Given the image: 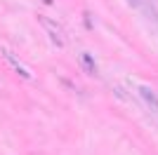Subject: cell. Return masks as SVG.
<instances>
[{
	"label": "cell",
	"mask_w": 158,
	"mask_h": 155,
	"mask_svg": "<svg viewBox=\"0 0 158 155\" xmlns=\"http://www.w3.org/2000/svg\"><path fill=\"white\" fill-rule=\"evenodd\" d=\"M137 92H139V97H142V101H144L151 110L158 113V94H156V92H153L151 87H146V85H139Z\"/></svg>",
	"instance_id": "6da1fadb"
},
{
	"label": "cell",
	"mask_w": 158,
	"mask_h": 155,
	"mask_svg": "<svg viewBox=\"0 0 158 155\" xmlns=\"http://www.w3.org/2000/svg\"><path fill=\"white\" fill-rule=\"evenodd\" d=\"M43 24H45L47 28H50V38L54 40V45H57V47H61V45H64V40L59 38V26L54 24V21H50V19H43Z\"/></svg>",
	"instance_id": "3957f363"
},
{
	"label": "cell",
	"mask_w": 158,
	"mask_h": 155,
	"mask_svg": "<svg viewBox=\"0 0 158 155\" xmlns=\"http://www.w3.org/2000/svg\"><path fill=\"white\" fill-rule=\"evenodd\" d=\"M2 54H5V59H7V61H10V64L14 66V71L19 73L21 78H31V68L21 64V61H19V59H17V57H14V54H12V52H10V50H2Z\"/></svg>",
	"instance_id": "7a4b0ae2"
},
{
	"label": "cell",
	"mask_w": 158,
	"mask_h": 155,
	"mask_svg": "<svg viewBox=\"0 0 158 155\" xmlns=\"http://www.w3.org/2000/svg\"><path fill=\"white\" fill-rule=\"evenodd\" d=\"M80 64H83V68H85L90 75H97V66H94V59L87 54V52H83L80 54Z\"/></svg>",
	"instance_id": "277c9868"
}]
</instances>
